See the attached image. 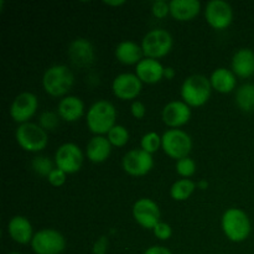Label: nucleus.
Returning a JSON list of instances; mask_svg holds the SVG:
<instances>
[{
	"label": "nucleus",
	"instance_id": "nucleus-1",
	"mask_svg": "<svg viewBox=\"0 0 254 254\" xmlns=\"http://www.w3.org/2000/svg\"><path fill=\"white\" fill-rule=\"evenodd\" d=\"M117 111L112 102L99 99L89 107L86 116L87 127L89 131L96 135H104L116 126Z\"/></svg>",
	"mask_w": 254,
	"mask_h": 254
},
{
	"label": "nucleus",
	"instance_id": "nucleus-2",
	"mask_svg": "<svg viewBox=\"0 0 254 254\" xmlns=\"http://www.w3.org/2000/svg\"><path fill=\"white\" fill-rule=\"evenodd\" d=\"M221 226L226 237L236 243L247 240L252 231V223L248 215L237 207L225 211L221 218Z\"/></svg>",
	"mask_w": 254,
	"mask_h": 254
},
{
	"label": "nucleus",
	"instance_id": "nucleus-3",
	"mask_svg": "<svg viewBox=\"0 0 254 254\" xmlns=\"http://www.w3.org/2000/svg\"><path fill=\"white\" fill-rule=\"evenodd\" d=\"M74 76L66 64H54L45 71L42 86L45 92L52 97H62L71 91Z\"/></svg>",
	"mask_w": 254,
	"mask_h": 254
},
{
	"label": "nucleus",
	"instance_id": "nucleus-4",
	"mask_svg": "<svg viewBox=\"0 0 254 254\" xmlns=\"http://www.w3.org/2000/svg\"><path fill=\"white\" fill-rule=\"evenodd\" d=\"M212 92L210 78L203 74H192L181 86V98L188 106L201 107L207 103Z\"/></svg>",
	"mask_w": 254,
	"mask_h": 254
},
{
	"label": "nucleus",
	"instance_id": "nucleus-5",
	"mask_svg": "<svg viewBox=\"0 0 254 254\" xmlns=\"http://www.w3.org/2000/svg\"><path fill=\"white\" fill-rule=\"evenodd\" d=\"M15 139L20 148L30 153H39L44 150L49 143L47 131L44 130L39 124L31 123V122L19 124L15 131Z\"/></svg>",
	"mask_w": 254,
	"mask_h": 254
},
{
	"label": "nucleus",
	"instance_id": "nucleus-6",
	"mask_svg": "<svg viewBox=\"0 0 254 254\" xmlns=\"http://www.w3.org/2000/svg\"><path fill=\"white\" fill-rule=\"evenodd\" d=\"M161 148L166 155L178 161L189 156L192 149V139L181 129H169L161 135Z\"/></svg>",
	"mask_w": 254,
	"mask_h": 254
},
{
	"label": "nucleus",
	"instance_id": "nucleus-7",
	"mask_svg": "<svg viewBox=\"0 0 254 254\" xmlns=\"http://www.w3.org/2000/svg\"><path fill=\"white\" fill-rule=\"evenodd\" d=\"M174 39L169 31L155 29L149 31L141 40V50L145 57L158 60L166 56L171 51Z\"/></svg>",
	"mask_w": 254,
	"mask_h": 254
},
{
	"label": "nucleus",
	"instance_id": "nucleus-8",
	"mask_svg": "<svg viewBox=\"0 0 254 254\" xmlns=\"http://www.w3.org/2000/svg\"><path fill=\"white\" fill-rule=\"evenodd\" d=\"M31 248L36 254H61L66 248V240L60 231L44 228L34 235Z\"/></svg>",
	"mask_w": 254,
	"mask_h": 254
},
{
	"label": "nucleus",
	"instance_id": "nucleus-9",
	"mask_svg": "<svg viewBox=\"0 0 254 254\" xmlns=\"http://www.w3.org/2000/svg\"><path fill=\"white\" fill-rule=\"evenodd\" d=\"M83 164V153L74 143H64L56 150L55 165L66 174H76Z\"/></svg>",
	"mask_w": 254,
	"mask_h": 254
},
{
	"label": "nucleus",
	"instance_id": "nucleus-10",
	"mask_svg": "<svg viewBox=\"0 0 254 254\" xmlns=\"http://www.w3.org/2000/svg\"><path fill=\"white\" fill-rule=\"evenodd\" d=\"M131 213L135 222L146 230H153L160 222V208L155 201L149 197H141L135 201Z\"/></svg>",
	"mask_w": 254,
	"mask_h": 254
},
{
	"label": "nucleus",
	"instance_id": "nucleus-11",
	"mask_svg": "<svg viewBox=\"0 0 254 254\" xmlns=\"http://www.w3.org/2000/svg\"><path fill=\"white\" fill-rule=\"evenodd\" d=\"M205 19L213 29H227L233 20L232 6L223 0H211L206 4Z\"/></svg>",
	"mask_w": 254,
	"mask_h": 254
},
{
	"label": "nucleus",
	"instance_id": "nucleus-12",
	"mask_svg": "<svg viewBox=\"0 0 254 254\" xmlns=\"http://www.w3.org/2000/svg\"><path fill=\"white\" fill-rule=\"evenodd\" d=\"M122 166L130 176H144L153 169V155L144 151L143 149H131L123 156Z\"/></svg>",
	"mask_w": 254,
	"mask_h": 254
},
{
	"label": "nucleus",
	"instance_id": "nucleus-13",
	"mask_svg": "<svg viewBox=\"0 0 254 254\" xmlns=\"http://www.w3.org/2000/svg\"><path fill=\"white\" fill-rule=\"evenodd\" d=\"M39 107V99L31 92H22L17 94L10 106V117L16 123H27L35 116Z\"/></svg>",
	"mask_w": 254,
	"mask_h": 254
},
{
	"label": "nucleus",
	"instance_id": "nucleus-14",
	"mask_svg": "<svg viewBox=\"0 0 254 254\" xmlns=\"http://www.w3.org/2000/svg\"><path fill=\"white\" fill-rule=\"evenodd\" d=\"M112 89L117 98L122 101H131L140 94L143 89V82L135 73H121L113 79Z\"/></svg>",
	"mask_w": 254,
	"mask_h": 254
},
{
	"label": "nucleus",
	"instance_id": "nucleus-15",
	"mask_svg": "<svg viewBox=\"0 0 254 254\" xmlns=\"http://www.w3.org/2000/svg\"><path fill=\"white\" fill-rule=\"evenodd\" d=\"M161 118L171 129H178L189 123L191 118V107L184 101H171L163 108Z\"/></svg>",
	"mask_w": 254,
	"mask_h": 254
},
{
	"label": "nucleus",
	"instance_id": "nucleus-16",
	"mask_svg": "<svg viewBox=\"0 0 254 254\" xmlns=\"http://www.w3.org/2000/svg\"><path fill=\"white\" fill-rule=\"evenodd\" d=\"M68 57L72 64L81 68L89 67L94 62V47L88 39L77 37L68 46Z\"/></svg>",
	"mask_w": 254,
	"mask_h": 254
},
{
	"label": "nucleus",
	"instance_id": "nucleus-17",
	"mask_svg": "<svg viewBox=\"0 0 254 254\" xmlns=\"http://www.w3.org/2000/svg\"><path fill=\"white\" fill-rule=\"evenodd\" d=\"M164 69L159 60L145 57L135 66V74L143 83L155 84L164 78Z\"/></svg>",
	"mask_w": 254,
	"mask_h": 254
},
{
	"label": "nucleus",
	"instance_id": "nucleus-18",
	"mask_svg": "<svg viewBox=\"0 0 254 254\" xmlns=\"http://www.w3.org/2000/svg\"><path fill=\"white\" fill-rule=\"evenodd\" d=\"M7 233L10 238L20 245H27L31 243L34 238V232H32V225L29 218L25 216H14L10 218L7 223Z\"/></svg>",
	"mask_w": 254,
	"mask_h": 254
},
{
	"label": "nucleus",
	"instance_id": "nucleus-19",
	"mask_svg": "<svg viewBox=\"0 0 254 254\" xmlns=\"http://www.w3.org/2000/svg\"><path fill=\"white\" fill-rule=\"evenodd\" d=\"M57 113L64 122L73 123L82 118L84 113V103L79 97L66 96L59 102Z\"/></svg>",
	"mask_w": 254,
	"mask_h": 254
},
{
	"label": "nucleus",
	"instance_id": "nucleus-20",
	"mask_svg": "<svg viewBox=\"0 0 254 254\" xmlns=\"http://www.w3.org/2000/svg\"><path fill=\"white\" fill-rule=\"evenodd\" d=\"M232 72L241 78H248L254 74V51L251 49H240L232 57Z\"/></svg>",
	"mask_w": 254,
	"mask_h": 254
},
{
	"label": "nucleus",
	"instance_id": "nucleus-21",
	"mask_svg": "<svg viewBox=\"0 0 254 254\" xmlns=\"http://www.w3.org/2000/svg\"><path fill=\"white\" fill-rule=\"evenodd\" d=\"M170 14L178 21H190L195 19L201 10V2L198 0H171Z\"/></svg>",
	"mask_w": 254,
	"mask_h": 254
},
{
	"label": "nucleus",
	"instance_id": "nucleus-22",
	"mask_svg": "<svg viewBox=\"0 0 254 254\" xmlns=\"http://www.w3.org/2000/svg\"><path fill=\"white\" fill-rule=\"evenodd\" d=\"M112 153V144L108 138L103 135H96L88 141L86 148V155L89 161L94 164L104 163Z\"/></svg>",
	"mask_w": 254,
	"mask_h": 254
},
{
	"label": "nucleus",
	"instance_id": "nucleus-23",
	"mask_svg": "<svg viewBox=\"0 0 254 254\" xmlns=\"http://www.w3.org/2000/svg\"><path fill=\"white\" fill-rule=\"evenodd\" d=\"M210 82L212 89L220 92V93H231L237 86L236 74L226 67L216 68L211 74Z\"/></svg>",
	"mask_w": 254,
	"mask_h": 254
},
{
	"label": "nucleus",
	"instance_id": "nucleus-24",
	"mask_svg": "<svg viewBox=\"0 0 254 254\" xmlns=\"http://www.w3.org/2000/svg\"><path fill=\"white\" fill-rule=\"evenodd\" d=\"M141 46L130 40L119 42L116 47V59L123 64H138L143 60Z\"/></svg>",
	"mask_w": 254,
	"mask_h": 254
},
{
	"label": "nucleus",
	"instance_id": "nucleus-25",
	"mask_svg": "<svg viewBox=\"0 0 254 254\" xmlns=\"http://www.w3.org/2000/svg\"><path fill=\"white\" fill-rule=\"evenodd\" d=\"M236 104L238 108L247 113L254 112V84L245 83L236 91Z\"/></svg>",
	"mask_w": 254,
	"mask_h": 254
},
{
	"label": "nucleus",
	"instance_id": "nucleus-26",
	"mask_svg": "<svg viewBox=\"0 0 254 254\" xmlns=\"http://www.w3.org/2000/svg\"><path fill=\"white\" fill-rule=\"evenodd\" d=\"M196 184L191 179H180L170 188V196L175 201H186L193 193Z\"/></svg>",
	"mask_w": 254,
	"mask_h": 254
},
{
	"label": "nucleus",
	"instance_id": "nucleus-27",
	"mask_svg": "<svg viewBox=\"0 0 254 254\" xmlns=\"http://www.w3.org/2000/svg\"><path fill=\"white\" fill-rule=\"evenodd\" d=\"M107 138H108L109 143L112 144V146L121 148V146H124L127 143H128L129 131L124 126L116 124V126L109 130V133L107 134Z\"/></svg>",
	"mask_w": 254,
	"mask_h": 254
},
{
	"label": "nucleus",
	"instance_id": "nucleus-28",
	"mask_svg": "<svg viewBox=\"0 0 254 254\" xmlns=\"http://www.w3.org/2000/svg\"><path fill=\"white\" fill-rule=\"evenodd\" d=\"M161 148V135H159L156 131H149L141 136L140 140V149H143L146 153L151 154L159 150Z\"/></svg>",
	"mask_w": 254,
	"mask_h": 254
},
{
	"label": "nucleus",
	"instance_id": "nucleus-29",
	"mask_svg": "<svg viewBox=\"0 0 254 254\" xmlns=\"http://www.w3.org/2000/svg\"><path fill=\"white\" fill-rule=\"evenodd\" d=\"M55 161L50 160L47 156H36L32 159L31 161V168L37 175L40 176H49L51 171L55 169Z\"/></svg>",
	"mask_w": 254,
	"mask_h": 254
},
{
	"label": "nucleus",
	"instance_id": "nucleus-30",
	"mask_svg": "<svg viewBox=\"0 0 254 254\" xmlns=\"http://www.w3.org/2000/svg\"><path fill=\"white\" fill-rule=\"evenodd\" d=\"M176 173L184 179H190L193 174L196 173V163L193 159H191L190 156H186V158L180 159V160L176 161Z\"/></svg>",
	"mask_w": 254,
	"mask_h": 254
},
{
	"label": "nucleus",
	"instance_id": "nucleus-31",
	"mask_svg": "<svg viewBox=\"0 0 254 254\" xmlns=\"http://www.w3.org/2000/svg\"><path fill=\"white\" fill-rule=\"evenodd\" d=\"M60 123V116L59 113H55L52 111H46L41 113L39 119V126L41 127L44 130H54L59 127Z\"/></svg>",
	"mask_w": 254,
	"mask_h": 254
},
{
	"label": "nucleus",
	"instance_id": "nucleus-32",
	"mask_svg": "<svg viewBox=\"0 0 254 254\" xmlns=\"http://www.w3.org/2000/svg\"><path fill=\"white\" fill-rule=\"evenodd\" d=\"M151 12L156 19H165L170 14V5L165 0H155L151 4Z\"/></svg>",
	"mask_w": 254,
	"mask_h": 254
},
{
	"label": "nucleus",
	"instance_id": "nucleus-33",
	"mask_svg": "<svg viewBox=\"0 0 254 254\" xmlns=\"http://www.w3.org/2000/svg\"><path fill=\"white\" fill-rule=\"evenodd\" d=\"M153 232L156 238H159L160 241H166L173 236V228H171V226L169 225V223L161 222L160 221V222L153 228Z\"/></svg>",
	"mask_w": 254,
	"mask_h": 254
},
{
	"label": "nucleus",
	"instance_id": "nucleus-34",
	"mask_svg": "<svg viewBox=\"0 0 254 254\" xmlns=\"http://www.w3.org/2000/svg\"><path fill=\"white\" fill-rule=\"evenodd\" d=\"M66 173H64V171L60 170V169L55 168L54 170L51 171V174L47 176V181H49L52 186H55V188H60V186H62L66 183Z\"/></svg>",
	"mask_w": 254,
	"mask_h": 254
},
{
	"label": "nucleus",
	"instance_id": "nucleus-35",
	"mask_svg": "<svg viewBox=\"0 0 254 254\" xmlns=\"http://www.w3.org/2000/svg\"><path fill=\"white\" fill-rule=\"evenodd\" d=\"M131 116L136 119H143L146 114V108L143 102L133 101L130 104Z\"/></svg>",
	"mask_w": 254,
	"mask_h": 254
},
{
	"label": "nucleus",
	"instance_id": "nucleus-36",
	"mask_svg": "<svg viewBox=\"0 0 254 254\" xmlns=\"http://www.w3.org/2000/svg\"><path fill=\"white\" fill-rule=\"evenodd\" d=\"M108 237H107V236H101V237L94 242L92 252H93V254H106L107 250H108Z\"/></svg>",
	"mask_w": 254,
	"mask_h": 254
},
{
	"label": "nucleus",
	"instance_id": "nucleus-37",
	"mask_svg": "<svg viewBox=\"0 0 254 254\" xmlns=\"http://www.w3.org/2000/svg\"><path fill=\"white\" fill-rule=\"evenodd\" d=\"M144 254H173L166 247L163 246H153V247H149L148 250L144 252Z\"/></svg>",
	"mask_w": 254,
	"mask_h": 254
},
{
	"label": "nucleus",
	"instance_id": "nucleus-38",
	"mask_svg": "<svg viewBox=\"0 0 254 254\" xmlns=\"http://www.w3.org/2000/svg\"><path fill=\"white\" fill-rule=\"evenodd\" d=\"M175 74L176 72L173 67H165V69H164V78L169 79V81H170V79H174Z\"/></svg>",
	"mask_w": 254,
	"mask_h": 254
},
{
	"label": "nucleus",
	"instance_id": "nucleus-39",
	"mask_svg": "<svg viewBox=\"0 0 254 254\" xmlns=\"http://www.w3.org/2000/svg\"><path fill=\"white\" fill-rule=\"evenodd\" d=\"M104 4L109 5V6H121V5L126 4L124 0H118V1H104Z\"/></svg>",
	"mask_w": 254,
	"mask_h": 254
},
{
	"label": "nucleus",
	"instance_id": "nucleus-40",
	"mask_svg": "<svg viewBox=\"0 0 254 254\" xmlns=\"http://www.w3.org/2000/svg\"><path fill=\"white\" fill-rule=\"evenodd\" d=\"M197 186H198V189H201V190H206V189L208 188V183L206 180H201V181H198Z\"/></svg>",
	"mask_w": 254,
	"mask_h": 254
},
{
	"label": "nucleus",
	"instance_id": "nucleus-41",
	"mask_svg": "<svg viewBox=\"0 0 254 254\" xmlns=\"http://www.w3.org/2000/svg\"><path fill=\"white\" fill-rule=\"evenodd\" d=\"M7 254H21V253H17V252H11V253H7Z\"/></svg>",
	"mask_w": 254,
	"mask_h": 254
}]
</instances>
